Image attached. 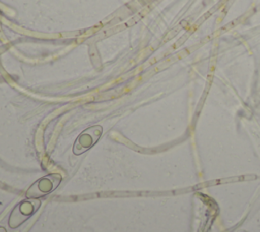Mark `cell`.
<instances>
[{"mask_svg": "<svg viewBox=\"0 0 260 232\" xmlns=\"http://www.w3.org/2000/svg\"><path fill=\"white\" fill-rule=\"evenodd\" d=\"M62 177L58 173H51L35 181L26 191L29 198H40L54 191L60 184Z\"/></svg>", "mask_w": 260, "mask_h": 232, "instance_id": "cell-2", "label": "cell"}, {"mask_svg": "<svg viewBox=\"0 0 260 232\" xmlns=\"http://www.w3.org/2000/svg\"><path fill=\"white\" fill-rule=\"evenodd\" d=\"M41 200L39 198H27L20 202H18L14 209L12 210L8 225L10 228L15 229L19 227L21 224H23L27 219H29L40 208Z\"/></svg>", "mask_w": 260, "mask_h": 232, "instance_id": "cell-1", "label": "cell"}, {"mask_svg": "<svg viewBox=\"0 0 260 232\" xmlns=\"http://www.w3.org/2000/svg\"><path fill=\"white\" fill-rule=\"evenodd\" d=\"M0 232H7L4 227H0Z\"/></svg>", "mask_w": 260, "mask_h": 232, "instance_id": "cell-4", "label": "cell"}, {"mask_svg": "<svg viewBox=\"0 0 260 232\" xmlns=\"http://www.w3.org/2000/svg\"><path fill=\"white\" fill-rule=\"evenodd\" d=\"M101 133H102L101 126H93L83 131L74 143L73 153L75 155H81L82 153L90 149L96 142Z\"/></svg>", "mask_w": 260, "mask_h": 232, "instance_id": "cell-3", "label": "cell"}]
</instances>
